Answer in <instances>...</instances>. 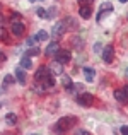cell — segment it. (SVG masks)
Returning <instances> with one entry per match:
<instances>
[{
	"mask_svg": "<svg viewBox=\"0 0 128 135\" xmlns=\"http://www.w3.org/2000/svg\"><path fill=\"white\" fill-rule=\"evenodd\" d=\"M79 122L77 120V116H63V118H60L58 122H56L55 125V132L56 133H65L68 128H72L75 123Z\"/></svg>",
	"mask_w": 128,
	"mask_h": 135,
	"instance_id": "cell-1",
	"label": "cell"
},
{
	"mask_svg": "<svg viewBox=\"0 0 128 135\" xmlns=\"http://www.w3.org/2000/svg\"><path fill=\"white\" fill-rule=\"evenodd\" d=\"M50 77H51V74H50V69H46V67H40V70L34 74V79L40 84H46Z\"/></svg>",
	"mask_w": 128,
	"mask_h": 135,
	"instance_id": "cell-2",
	"label": "cell"
},
{
	"mask_svg": "<svg viewBox=\"0 0 128 135\" xmlns=\"http://www.w3.org/2000/svg\"><path fill=\"white\" fill-rule=\"evenodd\" d=\"M75 99L80 106H92V103H94V96L91 92H80V94H77Z\"/></svg>",
	"mask_w": 128,
	"mask_h": 135,
	"instance_id": "cell-3",
	"label": "cell"
},
{
	"mask_svg": "<svg viewBox=\"0 0 128 135\" xmlns=\"http://www.w3.org/2000/svg\"><path fill=\"white\" fill-rule=\"evenodd\" d=\"M115 98H116V101L123 103V104H128V86H125L123 89H116Z\"/></svg>",
	"mask_w": 128,
	"mask_h": 135,
	"instance_id": "cell-4",
	"label": "cell"
},
{
	"mask_svg": "<svg viewBox=\"0 0 128 135\" xmlns=\"http://www.w3.org/2000/svg\"><path fill=\"white\" fill-rule=\"evenodd\" d=\"M10 33L14 34V36H22L24 33H26V26H24L22 22H12V26H10Z\"/></svg>",
	"mask_w": 128,
	"mask_h": 135,
	"instance_id": "cell-5",
	"label": "cell"
},
{
	"mask_svg": "<svg viewBox=\"0 0 128 135\" xmlns=\"http://www.w3.org/2000/svg\"><path fill=\"white\" fill-rule=\"evenodd\" d=\"M55 56H56V62H60V63H68L70 58H72V55H70L68 50H58Z\"/></svg>",
	"mask_w": 128,
	"mask_h": 135,
	"instance_id": "cell-6",
	"label": "cell"
},
{
	"mask_svg": "<svg viewBox=\"0 0 128 135\" xmlns=\"http://www.w3.org/2000/svg\"><path fill=\"white\" fill-rule=\"evenodd\" d=\"M113 58H115V50H113V46H106V48L102 50V62L111 63Z\"/></svg>",
	"mask_w": 128,
	"mask_h": 135,
	"instance_id": "cell-7",
	"label": "cell"
},
{
	"mask_svg": "<svg viewBox=\"0 0 128 135\" xmlns=\"http://www.w3.org/2000/svg\"><path fill=\"white\" fill-rule=\"evenodd\" d=\"M65 31H67V21H62L53 27V38H60L62 34H65Z\"/></svg>",
	"mask_w": 128,
	"mask_h": 135,
	"instance_id": "cell-8",
	"label": "cell"
},
{
	"mask_svg": "<svg viewBox=\"0 0 128 135\" xmlns=\"http://www.w3.org/2000/svg\"><path fill=\"white\" fill-rule=\"evenodd\" d=\"M14 75H16V79H17V82L19 84H22V86H26L27 84V75H26V70L24 69H16L14 70Z\"/></svg>",
	"mask_w": 128,
	"mask_h": 135,
	"instance_id": "cell-9",
	"label": "cell"
},
{
	"mask_svg": "<svg viewBox=\"0 0 128 135\" xmlns=\"http://www.w3.org/2000/svg\"><path fill=\"white\" fill-rule=\"evenodd\" d=\"M60 50V45H58V41H51V43L48 45V48L45 50V55L46 56H53V55H56V51Z\"/></svg>",
	"mask_w": 128,
	"mask_h": 135,
	"instance_id": "cell-10",
	"label": "cell"
},
{
	"mask_svg": "<svg viewBox=\"0 0 128 135\" xmlns=\"http://www.w3.org/2000/svg\"><path fill=\"white\" fill-rule=\"evenodd\" d=\"M106 12H113V5L109 2H106V3H102L101 7H99V14H97V21H101L102 19V16H104Z\"/></svg>",
	"mask_w": 128,
	"mask_h": 135,
	"instance_id": "cell-11",
	"label": "cell"
},
{
	"mask_svg": "<svg viewBox=\"0 0 128 135\" xmlns=\"http://www.w3.org/2000/svg\"><path fill=\"white\" fill-rule=\"evenodd\" d=\"M79 14H80V17H82V19H91V16H92L91 5H80Z\"/></svg>",
	"mask_w": 128,
	"mask_h": 135,
	"instance_id": "cell-12",
	"label": "cell"
},
{
	"mask_svg": "<svg viewBox=\"0 0 128 135\" xmlns=\"http://www.w3.org/2000/svg\"><path fill=\"white\" fill-rule=\"evenodd\" d=\"M50 74H55V75H60V74H63L62 63H60V62H53L51 67H50Z\"/></svg>",
	"mask_w": 128,
	"mask_h": 135,
	"instance_id": "cell-13",
	"label": "cell"
},
{
	"mask_svg": "<svg viewBox=\"0 0 128 135\" xmlns=\"http://www.w3.org/2000/svg\"><path fill=\"white\" fill-rule=\"evenodd\" d=\"M84 75H85V80H87V82H92V80H94V69L85 67L84 69Z\"/></svg>",
	"mask_w": 128,
	"mask_h": 135,
	"instance_id": "cell-14",
	"label": "cell"
},
{
	"mask_svg": "<svg viewBox=\"0 0 128 135\" xmlns=\"http://www.w3.org/2000/svg\"><path fill=\"white\" fill-rule=\"evenodd\" d=\"M31 67H33V62H31V58L29 56H22V58H21V69H31Z\"/></svg>",
	"mask_w": 128,
	"mask_h": 135,
	"instance_id": "cell-15",
	"label": "cell"
},
{
	"mask_svg": "<svg viewBox=\"0 0 128 135\" xmlns=\"http://www.w3.org/2000/svg\"><path fill=\"white\" fill-rule=\"evenodd\" d=\"M72 46H73L75 50H82V48H84V41L80 40L79 36H73V38H72Z\"/></svg>",
	"mask_w": 128,
	"mask_h": 135,
	"instance_id": "cell-16",
	"label": "cell"
},
{
	"mask_svg": "<svg viewBox=\"0 0 128 135\" xmlns=\"http://www.w3.org/2000/svg\"><path fill=\"white\" fill-rule=\"evenodd\" d=\"M5 122H7V125H16V122H17V116L14 115V113H9V115L5 116Z\"/></svg>",
	"mask_w": 128,
	"mask_h": 135,
	"instance_id": "cell-17",
	"label": "cell"
},
{
	"mask_svg": "<svg viewBox=\"0 0 128 135\" xmlns=\"http://www.w3.org/2000/svg\"><path fill=\"white\" fill-rule=\"evenodd\" d=\"M36 55H41V50L40 48H27L26 56H36Z\"/></svg>",
	"mask_w": 128,
	"mask_h": 135,
	"instance_id": "cell-18",
	"label": "cell"
},
{
	"mask_svg": "<svg viewBox=\"0 0 128 135\" xmlns=\"http://www.w3.org/2000/svg\"><path fill=\"white\" fill-rule=\"evenodd\" d=\"M34 38H36V41H46L48 40V33H46V31H40Z\"/></svg>",
	"mask_w": 128,
	"mask_h": 135,
	"instance_id": "cell-19",
	"label": "cell"
},
{
	"mask_svg": "<svg viewBox=\"0 0 128 135\" xmlns=\"http://www.w3.org/2000/svg\"><path fill=\"white\" fill-rule=\"evenodd\" d=\"M14 82V75H5L3 77V86H10Z\"/></svg>",
	"mask_w": 128,
	"mask_h": 135,
	"instance_id": "cell-20",
	"label": "cell"
},
{
	"mask_svg": "<svg viewBox=\"0 0 128 135\" xmlns=\"http://www.w3.org/2000/svg\"><path fill=\"white\" fill-rule=\"evenodd\" d=\"M36 14H38V17H41V19H46V10L45 9H38Z\"/></svg>",
	"mask_w": 128,
	"mask_h": 135,
	"instance_id": "cell-21",
	"label": "cell"
},
{
	"mask_svg": "<svg viewBox=\"0 0 128 135\" xmlns=\"http://www.w3.org/2000/svg\"><path fill=\"white\" fill-rule=\"evenodd\" d=\"M19 14H17V12H12V16H10V19H12V22H17V21H19Z\"/></svg>",
	"mask_w": 128,
	"mask_h": 135,
	"instance_id": "cell-22",
	"label": "cell"
},
{
	"mask_svg": "<svg viewBox=\"0 0 128 135\" xmlns=\"http://www.w3.org/2000/svg\"><path fill=\"white\" fill-rule=\"evenodd\" d=\"M46 17H48V19H51V17H55V9H50L48 12H46Z\"/></svg>",
	"mask_w": 128,
	"mask_h": 135,
	"instance_id": "cell-23",
	"label": "cell"
},
{
	"mask_svg": "<svg viewBox=\"0 0 128 135\" xmlns=\"http://www.w3.org/2000/svg\"><path fill=\"white\" fill-rule=\"evenodd\" d=\"M34 43H36V38H27V41H26L27 46H33Z\"/></svg>",
	"mask_w": 128,
	"mask_h": 135,
	"instance_id": "cell-24",
	"label": "cell"
},
{
	"mask_svg": "<svg viewBox=\"0 0 128 135\" xmlns=\"http://www.w3.org/2000/svg\"><path fill=\"white\" fill-rule=\"evenodd\" d=\"M75 135H91V133H89L87 130H77V132H75Z\"/></svg>",
	"mask_w": 128,
	"mask_h": 135,
	"instance_id": "cell-25",
	"label": "cell"
},
{
	"mask_svg": "<svg viewBox=\"0 0 128 135\" xmlns=\"http://www.w3.org/2000/svg\"><path fill=\"white\" fill-rule=\"evenodd\" d=\"M79 2H80V5H91L92 0H79Z\"/></svg>",
	"mask_w": 128,
	"mask_h": 135,
	"instance_id": "cell-26",
	"label": "cell"
},
{
	"mask_svg": "<svg viewBox=\"0 0 128 135\" xmlns=\"http://www.w3.org/2000/svg\"><path fill=\"white\" fill-rule=\"evenodd\" d=\"M121 135H128V127H121Z\"/></svg>",
	"mask_w": 128,
	"mask_h": 135,
	"instance_id": "cell-27",
	"label": "cell"
},
{
	"mask_svg": "<svg viewBox=\"0 0 128 135\" xmlns=\"http://www.w3.org/2000/svg\"><path fill=\"white\" fill-rule=\"evenodd\" d=\"M120 2H121V3H125V2H128V0H120Z\"/></svg>",
	"mask_w": 128,
	"mask_h": 135,
	"instance_id": "cell-28",
	"label": "cell"
},
{
	"mask_svg": "<svg viewBox=\"0 0 128 135\" xmlns=\"http://www.w3.org/2000/svg\"><path fill=\"white\" fill-rule=\"evenodd\" d=\"M29 2H40V0H29Z\"/></svg>",
	"mask_w": 128,
	"mask_h": 135,
	"instance_id": "cell-29",
	"label": "cell"
},
{
	"mask_svg": "<svg viewBox=\"0 0 128 135\" xmlns=\"http://www.w3.org/2000/svg\"><path fill=\"white\" fill-rule=\"evenodd\" d=\"M126 77H128V69H126Z\"/></svg>",
	"mask_w": 128,
	"mask_h": 135,
	"instance_id": "cell-30",
	"label": "cell"
},
{
	"mask_svg": "<svg viewBox=\"0 0 128 135\" xmlns=\"http://www.w3.org/2000/svg\"><path fill=\"white\" fill-rule=\"evenodd\" d=\"M0 94H2V91H0Z\"/></svg>",
	"mask_w": 128,
	"mask_h": 135,
	"instance_id": "cell-31",
	"label": "cell"
},
{
	"mask_svg": "<svg viewBox=\"0 0 128 135\" xmlns=\"http://www.w3.org/2000/svg\"><path fill=\"white\" fill-rule=\"evenodd\" d=\"M34 135H36V133H34Z\"/></svg>",
	"mask_w": 128,
	"mask_h": 135,
	"instance_id": "cell-32",
	"label": "cell"
}]
</instances>
